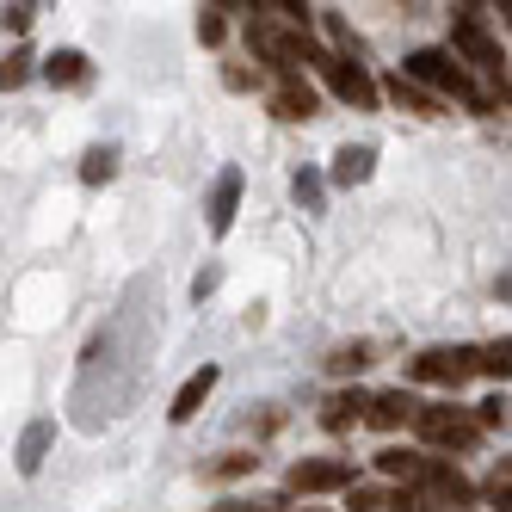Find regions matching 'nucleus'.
<instances>
[{"mask_svg":"<svg viewBox=\"0 0 512 512\" xmlns=\"http://www.w3.org/2000/svg\"><path fill=\"white\" fill-rule=\"evenodd\" d=\"M401 81H414L420 93H432L438 105H445V93L451 99H463L469 112H482V118H494L500 105H494V93H482L469 81V68L463 62H451V50H414L408 62H401Z\"/></svg>","mask_w":512,"mask_h":512,"instance_id":"obj_1","label":"nucleus"},{"mask_svg":"<svg viewBox=\"0 0 512 512\" xmlns=\"http://www.w3.org/2000/svg\"><path fill=\"white\" fill-rule=\"evenodd\" d=\"M451 62L482 68V75L500 87V105H506V50H500V38L488 31L482 7H457L451 13Z\"/></svg>","mask_w":512,"mask_h":512,"instance_id":"obj_2","label":"nucleus"},{"mask_svg":"<svg viewBox=\"0 0 512 512\" xmlns=\"http://www.w3.org/2000/svg\"><path fill=\"white\" fill-rule=\"evenodd\" d=\"M247 50L260 56V62H272L278 75H303V62H315V56H321L309 31H290V25H278L266 7H253V19H247Z\"/></svg>","mask_w":512,"mask_h":512,"instance_id":"obj_3","label":"nucleus"},{"mask_svg":"<svg viewBox=\"0 0 512 512\" xmlns=\"http://www.w3.org/2000/svg\"><path fill=\"white\" fill-rule=\"evenodd\" d=\"M408 426L426 438V445H438V451H475V445H482L475 420H469L463 408H451V401H438V408H414Z\"/></svg>","mask_w":512,"mask_h":512,"instance_id":"obj_4","label":"nucleus"},{"mask_svg":"<svg viewBox=\"0 0 512 512\" xmlns=\"http://www.w3.org/2000/svg\"><path fill=\"white\" fill-rule=\"evenodd\" d=\"M315 68H321L327 93H334L340 105H352V112H377V81L364 75V62H352V56H334V50H321V56H315Z\"/></svg>","mask_w":512,"mask_h":512,"instance_id":"obj_5","label":"nucleus"},{"mask_svg":"<svg viewBox=\"0 0 512 512\" xmlns=\"http://www.w3.org/2000/svg\"><path fill=\"white\" fill-rule=\"evenodd\" d=\"M414 383H438V389H463L475 377V346H426L420 358H408Z\"/></svg>","mask_w":512,"mask_h":512,"instance_id":"obj_6","label":"nucleus"},{"mask_svg":"<svg viewBox=\"0 0 512 512\" xmlns=\"http://www.w3.org/2000/svg\"><path fill=\"white\" fill-rule=\"evenodd\" d=\"M352 488V463L346 457H303L290 463V494H334Z\"/></svg>","mask_w":512,"mask_h":512,"instance_id":"obj_7","label":"nucleus"},{"mask_svg":"<svg viewBox=\"0 0 512 512\" xmlns=\"http://www.w3.org/2000/svg\"><path fill=\"white\" fill-rule=\"evenodd\" d=\"M241 186H247V179H241V167H223V173L210 179V198H204V229H210V235H229V229H235Z\"/></svg>","mask_w":512,"mask_h":512,"instance_id":"obj_8","label":"nucleus"},{"mask_svg":"<svg viewBox=\"0 0 512 512\" xmlns=\"http://www.w3.org/2000/svg\"><path fill=\"white\" fill-rule=\"evenodd\" d=\"M414 482H426L438 500H445V506H469L475 500V488H469V475L457 469V463H445V457H420V475H414Z\"/></svg>","mask_w":512,"mask_h":512,"instance_id":"obj_9","label":"nucleus"},{"mask_svg":"<svg viewBox=\"0 0 512 512\" xmlns=\"http://www.w3.org/2000/svg\"><path fill=\"white\" fill-rule=\"evenodd\" d=\"M420 401L408 389H383V395H364V420L358 426H377V432H395V426H408L414 420Z\"/></svg>","mask_w":512,"mask_h":512,"instance_id":"obj_10","label":"nucleus"},{"mask_svg":"<svg viewBox=\"0 0 512 512\" xmlns=\"http://www.w3.org/2000/svg\"><path fill=\"white\" fill-rule=\"evenodd\" d=\"M216 383H223V371H216V364H204V371H192L186 383H179V395H173L167 420H173V426H186V420H192V414L204 408V401H210V389H216Z\"/></svg>","mask_w":512,"mask_h":512,"instance_id":"obj_11","label":"nucleus"},{"mask_svg":"<svg viewBox=\"0 0 512 512\" xmlns=\"http://www.w3.org/2000/svg\"><path fill=\"white\" fill-rule=\"evenodd\" d=\"M272 112H278L284 124L315 118V87H309L303 75H278V87H272Z\"/></svg>","mask_w":512,"mask_h":512,"instance_id":"obj_12","label":"nucleus"},{"mask_svg":"<svg viewBox=\"0 0 512 512\" xmlns=\"http://www.w3.org/2000/svg\"><path fill=\"white\" fill-rule=\"evenodd\" d=\"M50 445H56V420H31L25 432H19V475H38L44 469V457H50Z\"/></svg>","mask_w":512,"mask_h":512,"instance_id":"obj_13","label":"nucleus"},{"mask_svg":"<svg viewBox=\"0 0 512 512\" xmlns=\"http://www.w3.org/2000/svg\"><path fill=\"white\" fill-rule=\"evenodd\" d=\"M377 99H395L401 112H414V118H445V105H438L432 93H420L414 81H401V75H389V81H377Z\"/></svg>","mask_w":512,"mask_h":512,"instance_id":"obj_14","label":"nucleus"},{"mask_svg":"<svg viewBox=\"0 0 512 512\" xmlns=\"http://www.w3.org/2000/svg\"><path fill=\"white\" fill-rule=\"evenodd\" d=\"M371 173H377V149H364V142H358V149H340V155H334V173H327V179H334L340 192H352V186H364Z\"/></svg>","mask_w":512,"mask_h":512,"instance_id":"obj_15","label":"nucleus"},{"mask_svg":"<svg viewBox=\"0 0 512 512\" xmlns=\"http://www.w3.org/2000/svg\"><path fill=\"white\" fill-rule=\"evenodd\" d=\"M44 81L50 87H87L93 81V62L81 50H56V56H44Z\"/></svg>","mask_w":512,"mask_h":512,"instance_id":"obj_16","label":"nucleus"},{"mask_svg":"<svg viewBox=\"0 0 512 512\" xmlns=\"http://www.w3.org/2000/svg\"><path fill=\"white\" fill-rule=\"evenodd\" d=\"M358 420H364V395H358V389L327 395V408H321V426H327V432H346V426H358Z\"/></svg>","mask_w":512,"mask_h":512,"instance_id":"obj_17","label":"nucleus"},{"mask_svg":"<svg viewBox=\"0 0 512 512\" xmlns=\"http://www.w3.org/2000/svg\"><path fill=\"white\" fill-rule=\"evenodd\" d=\"M383 506H395V512H445V500H438L426 482H395V494Z\"/></svg>","mask_w":512,"mask_h":512,"instance_id":"obj_18","label":"nucleus"},{"mask_svg":"<svg viewBox=\"0 0 512 512\" xmlns=\"http://www.w3.org/2000/svg\"><path fill=\"white\" fill-rule=\"evenodd\" d=\"M420 457H426V451H408V445H383V451H377V469L389 475V482H414V475H420Z\"/></svg>","mask_w":512,"mask_h":512,"instance_id":"obj_19","label":"nucleus"},{"mask_svg":"<svg viewBox=\"0 0 512 512\" xmlns=\"http://www.w3.org/2000/svg\"><path fill=\"white\" fill-rule=\"evenodd\" d=\"M253 469H260V457H253V451H229V457L204 463V482H241V475H253Z\"/></svg>","mask_w":512,"mask_h":512,"instance_id":"obj_20","label":"nucleus"},{"mask_svg":"<svg viewBox=\"0 0 512 512\" xmlns=\"http://www.w3.org/2000/svg\"><path fill=\"white\" fill-rule=\"evenodd\" d=\"M31 75H38V56H31L25 44H19V50H7V62H0V93H13V87H25Z\"/></svg>","mask_w":512,"mask_h":512,"instance_id":"obj_21","label":"nucleus"},{"mask_svg":"<svg viewBox=\"0 0 512 512\" xmlns=\"http://www.w3.org/2000/svg\"><path fill=\"white\" fill-rule=\"evenodd\" d=\"M364 364H377L371 358V340H352V346H340L334 358H327V371H334V377H358Z\"/></svg>","mask_w":512,"mask_h":512,"instance_id":"obj_22","label":"nucleus"},{"mask_svg":"<svg viewBox=\"0 0 512 512\" xmlns=\"http://www.w3.org/2000/svg\"><path fill=\"white\" fill-rule=\"evenodd\" d=\"M112 173H118V149H105V142H99V149L81 155V179H87V186H105Z\"/></svg>","mask_w":512,"mask_h":512,"instance_id":"obj_23","label":"nucleus"},{"mask_svg":"<svg viewBox=\"0 0 512 512\" xmlns=\"http://www.w3.org/2000/svg\"><path fill=\"white\" fill-rule=\"evenodd\" d=\"M475 371H482V377H494V383H506V371H512V346H506V340L482 346V352H475Z\"/></svg>","mask_w":512,"mask_h":512,"instance_id":"obj_24","label":"nucleus"},{"mask_svg":"<svg viewBox=\"0 0 512 512\" xmlns=\"http://www.w3.org/2000/svg\"><path fill=\"white\" fill-rule=\"evenodd\" d=\"M290 192H297V204H303V210H321V204H327V179L303 167L297 179H290Z\"/></svg>","mask_w":512,"mask_h":512,"instance_id":"obj_25","label":"nucleus"},{"mask_svg":"<svg viewBox=\"0 0 512 512\" xmlns=\"http://www.w3.org/2000/svg\"><path fill=\"white\" fill-rule=\"evenodd\" d=\"M31 25H38V7H31V0H13V7H0V31H13V38H25Z\"/></svg>","mask_w":512,"mask_h":512,"instance_id":"obj_26","label":"nucleus"},{"mask_svg":"<svg viewBox=\"0 0 512 512\" xmlns=\"http://www.w3.org/2000/svg\"><path fill=\"white\" fill-rule=\"evenodd\" d=\"M469 420H475V432H506V395H488Z\"/></svg>","mask_w":512,"mask_h":512,"instance_id":"obj_27","label":"nucleus"},{"mask_svg":"<svg viewBox=\"0 0 512 512\" xmlns=\"http://www.w3.org/2000/svg\"><path fill=\"white\" fill-rule=\"evenodd\" d=\"M321 25H327V38H334V44H340L334 56H358V38H352V25H346L340 13H321Z\"/></svg>","mask_w":512,"mask_h":512,"instance_id":"obj_28","label":"nucleus"},{"mask_svg":"<svg viewBox=\"0 0 512 512\" xmlns=\"http://www.w3.org/2000/svg\"><path fill=\"white\" fill-rule=\"evenodd\" d=\"M198 38H204V44H223V38H229V19L204 7V13H198Z\"/></svg>","mask_w":512,"mask_h":512,"instance_id":"obj_29","label":"nucleus"},{"mask_svg":"<svg viewBox=\"0 0 512 512\" xmlns=\"http://www.w3.org/2000/svg\"><path fill=\"white\" fill-rule=\"evenodd\" d=\"M290 500H260V506H247V500H223V506H216V512H284Z\"/></svg>","mask_w":512,"mask_h":512,"instance_id":"obj_30","label":"nucleus"},{"mask_svg":"<svg viewBox=\"0 0 512 512\" xmlns=\"http://www.w3.org/2000/svg\"><path fill=\"white\" fill-rule=\"evenodd\" d=\"M352 512H383V494L377 488H352Z\"/></svg>","mask_w":512,"mask_h":512,"instance_id":"obj_31","label":"nucleus"},{"mask_svg":"<svg viewBox=\"0 0 512 512\" xmlns=\"http://www.w3.org/2000/svg\"><path fill=\"white\" fill-rule=\"evenodd\" d=\"M216 284H223V272H216V266H204V272H198V284H192V297L204 303V297H210V290H216Z\"/></svg>","mask_w":512,"mask_h":512,"instance_id":"obj_32","label":"nucleus"}]
</instances>
